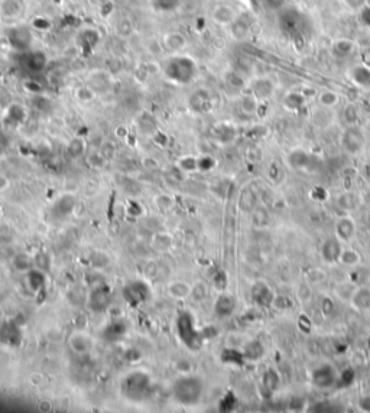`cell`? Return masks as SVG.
I'll list each match as a JSON object with an SVG mask.
<instances>
[{
  "instance_id": "obj_1",
  "label": "cell",
  "mask_w": 370,
  "mask_h": 413,
  "mask_svg": "<svg viewBox=\"0 0 370 413\" xmlns=\"http://www.w3.org/2000/svg\"><path fill=\"white\" fill-rule=\"evenodd\" d=\"M204 393V383L197 376H185L174 384L175 399L185 406L200 402Z\"/></svg>"
},
{
  "instance_id": "obj_2",
  "label": "cell",
  "mask_w": 370,
  "mask_h": 413,
  "mask_svg": "<svg viewBox=\"0 0 370 413\" xmlns=\"http://www.w3.org/2000/svg\"><path fill=\"white\" fill-rule=\"evenodd\" d=\"M307 25H308L307 19L304 17L303 13H300L294 9L286 10L279 16V26H281L282 32L291 36L292 39L303 38L305 29H307Z\"/></svg>"
},
{
  "instance_id": "obj_3",
  "label": "cell",
  "mask_w": 370,
  "mask_h": 413,
  "mask_svg": "<svg viewBox=\"0 0 370 413\" xmlns=\"http://www.w3.org/2000/svg\"><path fill=\"white\" fill-rule=\"evenodd\" d=\"M311 384L318 390H331L338 384V371L328 363L317 365L311 373Z\"/></svg>"
},
{
  "instance_id": "obj_4",
  "label": "cell",
  "mask_w": 370,
  "mask_h": 413,
  "mask_svg": "<svg viewBox=\"0 0 370 413\" xmlns=\"http://www.w3.org/2000/svg\"><path fill=\"white\" fill-rule=\"evenodd\" d=\"M341 146L350 155H357L359 152H362L365 146V136L362 130L354 126L346 129L341 136Z\"/></svg>"
},
{
  "instance_id": "obj_5",
  "label": "cell",
  "mask_w": 370,
  "mask_h": 413,
  "mask_svg": "<svg viewBox=\"0 0 370 413\" xmlns=\"http://www.w3.org/2000/svg\"><path fill=\"white\" fill-rule=\"evenodd\" d=\"M341 251H343V246H341V241L338 240V237H337L336 234L328 237V238H325L320 247L322 260L325 263H330V265L337 263L340 260Z\"/></svg>"
},
{
  "instance_id": "obj_6",
  "label": "cell",
  "mask_w": 370,
  "mask_h": 413,
  "mask_svg": "<svg viewBox=\"0 0 370 413\" xmlns=\"http://www.w3.org/2000/svg\"><path fill=\"white\" fill-rule=\"evenodd\" d=\"M252 300L259 306H269L275 300V294L265 282H256L252 286Z\"/></svg>"
},
{
  "instance_id": "obj_7",
  "label": "cell",
  "mask_w": 370,
  "mask_h": 413,
  "mask_svg": "<svg viewBox=\"0 0 370 413\" xmlns=\"http://www.w3.org/2000/svg\"><path fill=\"white\" fill-rule=\"evenodd\" d=\"M281 386V376L275 368H268L265 370L262 380H260V389H262V395L263 397H272Z\"/></svg>"
},
{
  "instance_id": "obj_8",
  "label": "cell",
  "mask_w": 370,
  "mask_h": 413,
  "mask_svg": "<svg viewBox=\"0 0 370 413\" xmlns=\"http://www.w3.org/2000/svg\"><path fill=\"white\" fill-rule=\"evenodd\" d=\"M336 236L341 243H349L356 236V223L350 217H341L336 221Z\"/></svg>"
},
{
  "instance_id": "obj_9",
  "label": "cell",
  "mask_w": 370,
  "mask_h": 413,
  "mask_svg": "<svg viewBox=\"0 0 370 413\" xmlns=\"http://www.w3.org/2000/svg\"><path fill=\"white\" fill-rule=\"evenodd\" d=\"M87 85H90L96 91V94L106 93V91H109V87L112 85V75L107 71L97 69V71L90 74Z\"/></svg>"
},
{
  "instance_id": "obj_10",
  "label": "cell",
  "mask_w": 370,
  "mask_h": 413,
  "mask_svg": "<svg viewBox=\"0 0 370 413\" xmlns=\"http://www.w3.org/2000/svg\"><path fill=\"white\" fill-rule=\"evenodd\" d=\"M350 302L357 311H369L370 309V288L359 286L352 292Z\"/></svg>"
},
{
  "instance_id": "obj_11",
  "label": "cell",
  "mask_w": 370,
  "mask_h": 413,
  "mask_svg": "<svg viewBox=\"0 0 370 413\" xmlns=\"http://www.w3.org/2000/svg\"><path fill=\"white\" fill-rule=\"evenodd\" d=\"M312 156L308 155L307 152L304 150H294L291 152V155L288 156V162L289 165L292 166L294 169H307V168H311V164H312Z\"/></svg>"
},
{
  "instance_id": "obj_12",
  "label": "cell",
  "mask_w": 370,
  "mask_h": 413,
  "mask_svg": "<svg viewBox=\"0 0 370 413\" xmlns=\"http://www.w3.org/2000/svg\"><path fill=\"white\" fill-rule=\"evenodd\" d=\"M216 314L221 316V318H226V316H230V315L235 312L236 309V300L235 297L230 296V295H221V296L217 299L216 302Z\"/></svg>"
},
{
  "instance_id": "obj_13",
  "label": "cell",
  "mask_w": 370,
  "mask_h": 413,
  "mask_svg": "<svg viewBox=\"0 0 370 413\" xmlns=\"http://www.w3.org/2000/svg\"><path fill=\"white\" fill-rule=\"evenodd\" d=\"M243 355L245 360H250V361H257L265 355V347L262 346L260 341L252 340L250 343L246 344V347L243 350Z\"/></svg>"
},
{
  "instance_id": "obj_14",
  "label": "cell",
  "mask_w": 370,
  "mask_h": 413,
  "mask_svg": "<svg viewBox=\"0 0 370 413\" xmlns=\"http://www.w3.org/2000/svg\"><path fill=\"white\" fill-rule=\"evenodd\" d=\"M352 80L362 88H370V66H354L352 69Z\"/></svg>"
},
{
  "instance_id": "obj_15",
  "label": "cell",
  "mask_w": 370,
  "mask_h": 413,
  "mask_svg": "<svg viewBox=\"0 0 370 413\" xmlns=\"http://www.w3.org/2000/svg\"><path fill=\"white\" fill-rule=\"evenodd\" d=\"M185 47H186V39L183 33L174 32L165 36V42H164L165 50L171 51V52H178V51L184 50Z\"/></svg>"
},
{
  "instance_id": "obj_16",
  "label": "cell",
  "mask_w": 370,
  "mask_h": 413,
  "mask_svg": "<svg viewBox=\"0 0 370 413\" xmlns=\"http://www.w3.org/2000/svg\"><path fill=\"white\" fill-rule=\"evenodd\" d=\"M359 204H360V198L354 192H344L337 198V205L343 211H353L359 207Z\"/></svg>"
},
{
  "instance_id": "obj_17",
  "label": "cell",
  "mask_w": 370,
  "mask_h": 413,
  "mask_svg": "<svg viewBox=\"0 0 370 413\" xmlns=\"http://www.w3.org/2000/svg\"><path fill=\"white\" fill-rule=\"evenodd\" d=\"M273 93V84L269 80H257L253 85V96L257 99H268Z\"/></svg>"
},
{
  "instance_id": "obj_18",
  "label": "cell",
  "mask_w": 370,
  "mask_h": 413,
  "mask_svg": "<svg viewBox=\"0 0 370 413\" xmlns=\"http://www.w3.org/2000/svg\"><path fill=\"white\" fill-rule=\"evenodd\" d=\"M239 205L243 211L246 213H252L253 210L256 208V194L253 192L250 188H246L242 195H240V201Z\"/></svg>"
},
{
  "instance_id": "obj_19",
  "label": "cell",
  "mask_w": 370,
  "mask_h": 413,
  "mask_svg": "<svg viewBox=\"0 0 370 413\" xmlns=\"http://www.w3.org/2000/svg\"><path fill=\"white\" fill-rule=\"evenodd\" d=\"M109 303V294L107 291H101V289H97L91 294L90 296V305L94 311H101L107 306Z\"/></svg>"
},
{
  "instance_id": "obj_20",
  "label": "cell",
  "mask_w": 370,
  "mask_h": 413,
  "mask_svg": "<svg viewBox=\"0 0 370 413\" xmlns=\"http://www.w3.org/2000/svg\"><path fill=\"white\" fill-rule=\"evenodd\" d=\"M360 260H362V256L356 251V250H353V248H343V251H341V256H340V263H343L344 266H347V267H356V266L360 263Z\"/></svg>"
},
{
  "instance_id": "obj_21",
  "label": "cell",
  "mask_w": 370,
  "mask_h": 413,
  "mask_svg": "<svg viewBox=\"0 0 370 413\" xmlns=\"http://www.w3.org/2000/svg\"><path fill=\"white\" fill-rule=\"evenodd\" d=\"M115 32L118 35L119 38L122 39H129L133 33V25H132V20L127 19V17H123L118 20L116 26H115Z\"/></svg>"
},
{
  "instance_id": "obj_22",
  "label": "cell",
  "mask_w": 370,
  "mask_h": 413,
  "mask_svg": "<svg viewBox=\"0 0 370 413\" xmlns=\"http://www.w3.org/2000/svg\"><path fill=\"white\" fill-rule=\"evenodd\" d=\"M213 17H214L216 22L226 25V23H232L235 20V12L229 6H220L214 10Z\"/></svg>"
},
{
  "instance_id": "obj_23",
  "label": "cell",
  "mask_w": 370,
  "mask_h": 413,
  "mask_svg": "<svg viewBox=\"0 0 370 413\" xmlns=\"http://www.w3.org/2000/svg\"><path fill=\"white\" fill-rule=\"evenodd\" d=\"M96 97H97V94L90 85H81L75 90V99L81 103H91Z\"/></svg>"
},
{
  "instance_id": "obj_24",
  "label": "cell",
  "mask_w": 370,
  "mask_h": 413,
  "mask_svg": "<svg viewBox=\"0 0 370 413\" xmlns=\"http://www.w3.org/2000/svg\"><path fill=\"white\" fill-rule=\"evenodd\" d=\"M284 104H285L286 109H289V110H298V109L303 107L304 97L301 94H298V93H289L285 97V100H284Z\"/></svg>"
},
{
  "instance_id": "obj_25",
  "label": "cell",
  "mask_w": 370,
  "mask_h": 413,
  "mask_svg": "<svg viewBox=\"0 0 370 413\" xmlns=\"http://www.w3.org/2000/svg\"><path fill=\"white\" fill-rule=\"evenodd\" d=\"M252 213L253 224H254L256 227L263 229V227H266V226L269 224V215H268V213H266L265 210H262V208H254Z\"/></svg>"
},
{
  "instance_id": "obj_26",
  "label": "cell",
  "mask_w": 370,
  "mask_h": 413,
  "mask_svg": "<svg viewBox=\"0 0 370 413\" xmlns=\"http://www.w3.org/2000/svg\"><path fill=\"white\" fill-rule=\"evenodd\" d=\"M320 103L321 106H324V107H327V109L334 107L337 103H338V94L334 93V91L327 90V91H324V93H321L320 94Z\"/></svg>"
},
{
  "instance_id": "obj_27",
  "label": "cell",
  "mask_w": 370,
  "mask_h": 413,
  "mask_svg": "<svg viewBox=\"0 0 370 413\" xmlns=\"http://www.w3.org/2000/svg\"><path fill=\"white\" fill-rule=\"evenodd\" d=\"M353 50V42L347 41V39H341L334 45V52L338 54V57H346L347 54H350Z\"/></svg>"
},
{
  "instance_id": "obj_28",
  "label": "cell",
  "mask_w": 370,
  "mask_h": 413,
  "mask_svg": "<svg viewBox=\"0 0 370 413\" xmlns=\"http://www.w3.org/2000/svg\"><path fill=\"white\" fill-rule=\"evenodd\" d=\"M356 380V373L352 368H346L343 373L338 374V384L337 386H352Z\"/></svg>"
},
{
  "instance_id": "obj_29",
  "label": "cell",
  "mask_w": 370,
  "mask_h": 413,
  "mask_svg": "<svg viewBox=\"0 0 370 413\" xmlns=\"http://www.w3.org/2000/svg\"><path fill=\"white\" fill-rule=\"evenodd\" d=\"M256 109H257V101L254 96H247L242 100V110L246 115H253L256 112Z\"/></svg>"
},
{
  "instance_id": "obj_30",
  "label": "cell",
  "mask_w": 370,
  "mask_h": 413,
  "mask_svg": "<svg viewBox=\"0 0 370 413\" xmlns=\"http://www.w3.org/2000/svg\"><path fill=\"white\" fill-rule=\"evenodd\" d=\"M321 312L325 316H331L336 312V302L330 296H325L321 300Z\"/></svg>"
},
{
  "instance_id": "obj_31",
  "label": "cell",
  "mask_w": 370,
  "mask_h": 413,
  "mask_svg": "<svg viewBox=\"0 0 370 413\" xmlns=\"http://www.w3.org/2000/svg\"><path fill=\"white\" fill-rule=\"evenodd\" d=\"M68 150H69V153L72 155V156H80V155H83L85 150V143L81 140V139H74L71 143H69V148H68Z\"/></svg>"
},
{
  "instance_id": "obj_32",
  "label": "cell",
  "mask_w": 370,
  "mask_h": 413,
  "mask_svg": "<svg viewBox=\"0 0 370 413\" xmlns=\"http://www.w3.org/2000/svg\"><path fill=\"white\" fill-rule=\"evenodd\" d=\"M146 51H148L151 55H153V57H158V55L164 54L165 48H164L162 44H159V41H156V39H149L148 44H146Z\"/></svg>"
},
{
  "instance_id": "obj_33",
  "label": "cell",
  "mask_w": 370,
  "mask_h": 413,
  "mask_svg": "<svg viewBox=\"0 0 370 413\" xmlns=\"http://www.w3.org/2000/svg\"><path fill=\"white\" fill-rule=\"evenodd\" d=\"M357 118H359V113H357L356 107H354V106H347V107L344 109V120H346V123H349L350 126H353Z\"/></svg>"
},
{
  "instance_id": "obj_34",
  "label": "cell",
  "mask_w": 370,
  "mask_h": 413,
  "mask_svg": "<svg viewBox=\"0 0 370 413\" xmlns=\"http://www.w3.org/2000/svg\"><path fill=\"white\" fill-rule=\"evenodd\" d=\"M311 296H312V294H311V289H309V286L308 285H301L300 288H298V297H300V300L301 302H309V299H311Z\"/></svg>"
},
{
  "instance_id": "obj_35",
  "label": "cell",
  "mask_w": 370,
  "mask_h": 413,
  "mask_svg": "<svg viewBox=\"0 0 370 413\" xmlns=\"http://www.w3.org/2000/svg\"><path fill=\"white\" fill-rule=\"evenodd\" d=\"M360 20L363 25H366L368 28H370V6H365L362 10H360Z\"/></svg>"
},
{
  "instance_id": "obj_36",
  "label": "cell",
  "mask_w": 370,
  "mask_h": 413,
  "mask_svg": "<svg viewBox=\"0 0 370 413\" xmlns=\"http://www.w3.org/2000/svg\"><path fill=\"white\" fill-rule=\"evenodd\" d=\"M360 408H362L363 411H366V412H370V396L363 397V399L360 400Z\"/></svg>"
},
{
  "instance_id": "obj_37",
  "label": "cell",
  "mask_w": 370,
  "mask_h": 413,
  "mask_svg": "<svg viewBox=\"0 0 370 413\" xmlns=\"http://www.w3.org/2000/svg\"><path fill=\"white\" fill-rule=\"evenodd\" d=\"M7 185H9V181H7L3 175H0V191L6 189V188H7Z\"/></svg>"
},
{
  "instance_id": "obj_38",
  "label": "cell",
  "mask_w": 370,
  "mask_h": 413,
  "mask_svg": "<svg viewBox=\"0 0 370 413\" xmlns=\"http://www.w3.org/2000/svg\"><path fill=\"white\" fill-rule=\"evenodd\" d=\"M365 178H366V181L370 185V161L365 166Z\"/></svg>"
}]
</instances>
